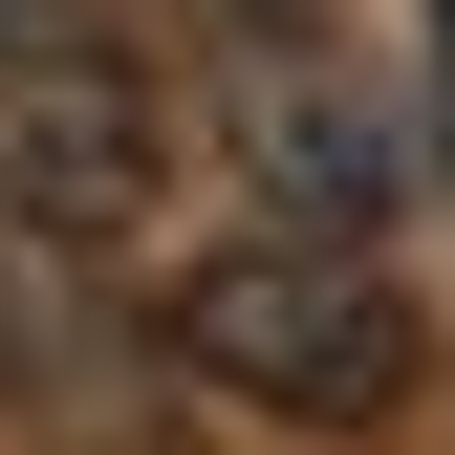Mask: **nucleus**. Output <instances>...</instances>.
<instances>
[{"label":"nucleus","mask_w":455,"mask_h":455,"mask_svg":"<svg viewBox=\"0 0 455 455\" xmlns=\"http://www.w3.org/2000/svg\"><path fill=\"white\" fill-rule=\"evenodd\" d=\"M412 282H390L369 239H217L196 282H174V369L217 390V412H282V434H347V412H390L412 390Z\"/></svg>","instance_id":"nucleus-1"},{"label":"nucleus","mask_w":455,"mask_h":455,"mask_svg":"<svg viewBox=\"0 0 455 455\" xmlns=\"http://www.w3.org/2000/svg\"><path fill=\"white\" fill-rule=\"evenodd\" d=\"M152 196H174V108H152L131 44H87V22L0 44V217L22 239H131Z\"/></svg>","instance_id":"nucleus-2"},{"label":"nucleus","mask_w":455,"mask_h":455,"mask_svg":"<svg viewBox=\"0 0 455 455\" xmlns=\"http://www.w3.org/2000/svg\"><path fill=\"white\" fill-rule=\"evenodd\" d=\"M217 131H239V174H260L282 217H304V239H369V217H390V108H369L347 66H325L304 22H260V44H239Z\"/></svg>","instance_id":"nucleus-3"},{"label":"nucleus","mask_w":455,"mask_h":455,"mask_svg":"<svg viewBox=\"0 0 455 455\" xmlns=\"http://www.w3.org/2000/svg\"><path fill=\"white\" fill-rule=\"evenodd\" d=\"M0 239H22V217H0ZM0 369H22V260H0Z\"/></svg>","instance_id":"nucleus-4"},{"label":"nucleus","mask_w":455,"mask_h":455,"mask_svg":"<svg viewBox=\"0 0 455 455\" xmlns=\"http://www.w3.org/2000/svg\"><path fill=\"white\" fill-rule=\"evenodd\" d=\"M260 22H304V0H217V44H260Z\"/></svg>","instance_id":"nucleus-5"},{"label":"nucleus","mask_w":455,"mask_h":455,"mask_svg":"<svg viewBox=\"0 0 455 455\" xmlns=\"http://www.w3.org/2000/svg\"><path fill=\"white\" fill-rule=\"evenodd\" d=\"M44 22H66V0H0V44H44Z\"/></svg>","instance_id":"nucleus-6"},{"label":"nucleus","mask_w":455,"mask_h":455,"mask_svg":"<svg viewBox=\"0 0 455 455\" xmlns=\"http://www.w3.org/2000/svg\"><path fill=\"white\" fill-rule=\"evenodd\" d=\"M434 44H455V0H434Z\"/></svg>","instance_id":"nucleus-7"}]
</instances>
